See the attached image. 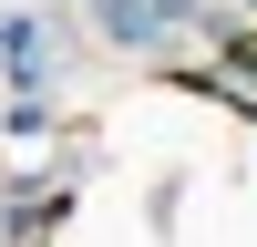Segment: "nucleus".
<instances>
[{
  "label": "nucleus",
  "instance_id": "nucleus-1",
  "mask_svg": "<svg viewBox=\"0 0 257 247\" xmlns=\"http://www.w3.org/2000/svg\"><path fill=\"white\" fill-rule=\"evenodd\" d=\"M82 21H93V41H103V52H144V62H165V52H175V31H165V11H155V0H82Z\"/></svg>",
  "mask_w": 257,
  "mask_h": 247
},
{
  "label": "nucleus",
  "instance_id": "nucleus-2",
  "mask_svg": "<svg viewBox=\"0 0 257 247\" xmlns=\"http://www.w3.org/2000/svg\"><path fill=\"white\" fill-rule=\"evenodd\" d=\"M185 82H196L206 103H226V113H247V124H257V52H237V41H216V62H196Z\"/></svg>",
  "mask_w": 257,
  "mask_h": 247
},
{
  "label": "nucleus",
  "instance_id": "nucleus-3",
  "mask_svg": "<svg viewBox=\"0 0 257 247\" xmlns=\"http://www.w3.org/2000/svg\"><path fill=\"white\" fill-rule=\"evenodd\" d=\"M0 72L11 82H52V21L41 11H0Z\"/></svg>",
  "mask_w": 257,
  "mask_h": 247
},
{
  "label": "nucleus",
  "instance_id": "nucleus-4",
  "mask_svg": "<svg viewBox=\"0 0 257 247\" xmlns=\"http://www.w3.org/2000/svg\"><path fill=\"white\" fill-rule=\"evenodd\" d=\"M237 11H247V21H257V0H237Z\"/></svg>",
  "mask_w": 257,
  "mask_h": 247
}]
</instances>
